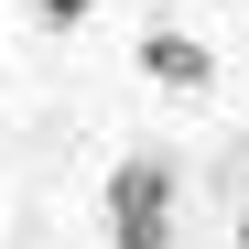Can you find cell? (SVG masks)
Returning <instances> with one entry per match:
<instances>
[{"instance_id": "1", "label": "cell", "mask_w": 249, "mask_h": 249, "mask_svg": "<svg viewBox=\"0 0 249 249\" xmlns=\"http://www.w3.org/2000/svg\"><path fill=\"white\" fill-rule=\"evenodd\" d=\"M108 238L119 249H174V162L162 152H130L108 174Z\"/></svg>"}, {"instance_id": "2", "label": "cell", "mask_w": 249, "mask_h": 249, "mask_svg": "<svg viewBox=\"0 0 249 249\" xmlns=\"http://www.w3.org/2000/svg\"><path fill=\"white\" fill-rule=\"evenodd\" d=\"M141 76H152V87H206V76H217V54H206L195 44V33H141Z\"/></svg>"}, {"instance_id": "3", "label": "cell", "mask_w": 249, "mask_h": 249, "mask_svg": "<svg viewBox=\"0 0 249 249\" xmlns=\"http://www.w3.org/2000/svg\"><path fill=\"white\" fill-rule=\"evenodd\" d=\"M87 11H98V0H33V22H54V33H65V22H87Z\"/></svg>"}, {"instance_id": "4", "label": "cell", "mask_w": 249, "mask_h": 249, "mask_svg": "<svg viewBox=\"0 0 249 249\" xmlns=\"http://www.w3.org/2000/svg\"><path fill=\"white\" fill-rule=\"evenodd\" d=\"M238 249H249V217H238Z\"/></svg>"}]
</instances>
